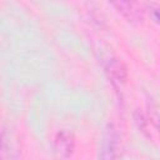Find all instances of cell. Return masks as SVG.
<instances>
[{
    "label": "cell",
    "instance_id": "obj_2",
    "mask_svg": "<svg viewBox=\"0 0 160 160\" xmlns=\"http://www.w3.org/2000/svg\"><path fill=\"white\" fill-rule=\"evenodd\" d=\"M74 149H75V138H74L72 132L61 130L55 135L54 152L59 159L65 160V159L70 158Z\"/></svg>",
    "mask_w": 160,
    "mask_h": 160
},
{
    "label": "cell",
    "instance_id": "obj_3",
    "mask_svg": "<svg viewBox=\"0 0 160 160\" xmlns=\"http://www.w3.org/2000/svg\"><path fill=\"white\" fill-rule=\"evenodd\" d=\"M105 70L109 75V78L111 79L112 82L116 84H124L126 78H128V70L126 66L124 65V62L119 59H110L106 62Z\"/></svg>",
    "mask_w": 160,
    "mask_h": 160
},
{
    "label": "cell",
    "instance_id": "obj_4",
    "mask_svg": "<svg viewBox=\"0 0 160 160\" xmlns=\"http://www.w3.org/2000/svg\"><path fill=\"white\" fill-rule=\"evenodd\" d=\"M119 12H121L129 21H141L142 20V9L138 2L132 1H118L112 4Z\"/></svg>",
    "mask_w": 160,
    "mask_h": 160
},
{
    "label": "cell",
    "instance_id": "obj_5",
    "mask_svg": "<svg viewBox=\"0 0 160 160\" xmlns=\"http://www.w3.org/2000/svg\"><path fill=\"white\" fill-rule=\"evenodd\" d=\"M151 120H152L154 125H155V126L159 129V131H160V114H158V112L152 114V115H151Z\"/></svg>",
    "mask_w": 160,
    "mask_h": 160
},
{
    "label": "cell",
    "instance_id": "obj_6",
    "mask_svg": "<svg viewBox=\"0 0 160 160\" xmlns=\"http://www.w3.org/2000/svg\"><path fill=\"white\" fill-rule=\"evenodd\" d=\"M154 18L156 19V21H158V22H160V8L154 10Z\"/></svg>",
    "mask_w": 160,
    "mask_h": 160
},
{
    "label": "cell",
    "instance_id": "obj_1",
    "mask_svg": "<svg viewBox=\"0 0 160 160\" xmlns=\"http://www.w3.org/2000/svg\"><path fill=\"white\" fill-rule=\"evenodd\" d=\"M99 160H118V134L112 125H108L104 131Z\"/></svg>",
    "mask_w": 160,
    "mask_h": 160
}]
</instances>
